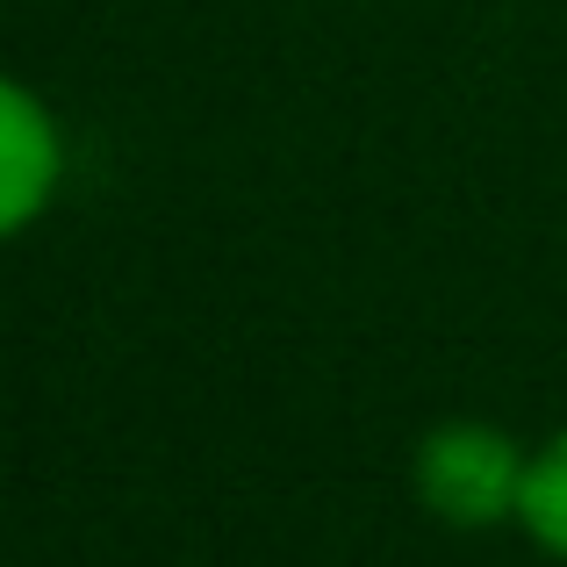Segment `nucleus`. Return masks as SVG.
I'll return each mask as SVG.
<instances>
[{"instance_id": "obj_1", "label": "nucleus", "mask_w": 567, "mask_h": 567, "mask_svg": "<svg viewBox=\"0 0 567 567\" xmlns=\"http://www.w3.org/2000/svg\"><path fill=\"white\" fill-rule=\"evenodd\" d=\"M525 445L503 424L482 416H453L431 424L410 460V488L445 532H496L517 525V496H525Z\"/></svg>"}, {"instance_id": "obj_2", "label": "nucleus", "mask_w": 567, "mask_h": 567, "mask_svg": "<svg viewBox=\"0 0 567 567\" xmlns=\"http://www.w3.org/2000/svg\"><path fill=\"white\" fill-rule=\"evenodd\" d=\"M58 187H65V130L51 101L14 72H0V245L37 230Z\"/></svg>"}, {"instance_id": "obj_3", "label": "nucleus", "mask_w": 567, "mask_h": 567, "mask_svg": "<svg viewBox=\"0 0 567 567\" xmlns=\"http://www.w3.org/2000/svg\"><path fill=\"white\" fill-rule=\"evenodd\" d=\"M517 525L539 554L567 560V424L525 460V496H517Z\"/></svg>"}]
</instances>
